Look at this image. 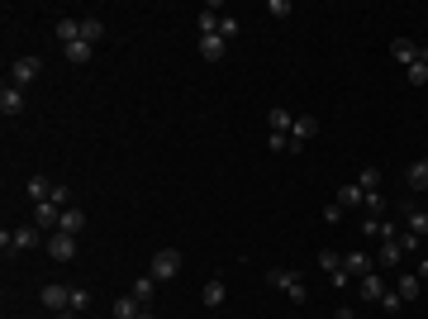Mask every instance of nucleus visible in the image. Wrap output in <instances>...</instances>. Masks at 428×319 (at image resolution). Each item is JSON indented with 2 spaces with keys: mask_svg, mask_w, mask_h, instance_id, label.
I'll return each instance as SVG.
<instances>
[{
  "mask_svg": "<svg viewBox=\"0 0 428 319\" xmlns=\"http://www.w3.org/2000/svg\"><path fill=\"white\" fill-rule=\"evenodd\" d=\"M38 243H48L43 229H33V224H19V229H0V253L15 257L24 253V248H38Z\"/></svg>",
  "mask_w": 428,
  "mask_h": 319,
  "instance_id": "1",
  "label": "nucleus"
},
{
  "mask_svg": "<svg viewBox=\"0 0 428 319\" xmlns=\"http://www.w3.org/2000/svg\"><path fill=\"white\" fill-rule=\"evenodd\" d=\"M267 286H271V291H285L295 305L309 301V286H304V276H300L295 267H271V271H267Z\"/></svg>",
  "mask_w": 428,
  "mask_h": 319,
  "instance_id": "2",
  "label": "nucleus"
},
{
  "mask_svg": "<svg viewBox=\"0 0 428 319\" xmlns=\"http://www.w3.org/2000/svg\"><path fill=\"white\" fill-rule=\"evenodd\" d=\"M176 271H181V248H158L153 253V276L158 281H172Z\"/></svg>",
  "mask_w": 428,
  "mask_h": 319,
  "instance_id": "3",
  "label": "nucleus"
},
{
  "mask_svg": "<svg viewBox=\"0 0 428 319\" xmlns=\"http://www.w3.org/2000/svg\"><path fill=\"white\" fill-rule=\"evenodd\" d=\"M48 257H53V262H72V257H77V234H62V229H57V234H48Z\"/></svg>",
  "mask_w": 428,
  "mask_h": 319,
  "instance_id": "4",
  "label": "nucleus"
},
{
  "mask_svg": "<svg viewBox=\"0 0 428 319\" xmlns=\"http://www.w3.org/2000/svg\"><path fill=\"white\" fill-rule=\"evenodd\" d=\"M38 301H43L53 315H67V305H72V291H67L62 281H48V286L38 291Z\"/></svg>",
  "mask_w": 428,
  "mask_h": 319,
  "instance_id": "5",
  "label": "nucleus"
},
{
  "mask_svg": "<svg viewBox=\"0 0 428 319\" xmlns=\"http://www.w3.org/2000/svg\"><path fill=\"white\" fill-rule=\"evenodd\" d=\"M38 67H43V63H38L33 53H24V58H15V63H10V81H15L19 91H24V86H29V81L38 77Z\"/></svg>",
  "mask_w": 428,
  "mask_h": 319,
  "instance_id": "6",
  "label": "nucleus"
},
{
  "mask_svg": "<svg viewBox=\"0 0 428 319\" xmlns=\"http://www.w3.org/2000/svg\"><path fill=\"white\" fill-rule=\"evenodd\" d=\"M33 229H43V234H57V229H62V210L53 205V200H48V205H33Z\"/></svg>",
  "mask_w": 428,
  "mask_h": 319,
  "instance_id": "7",
  "label": "nucleus"
},
{
  "mask_svg": "<svg viewBox=\"0 0 428 319\" xmlns=\"http://www.w3.org/2000/svg\"><path fill=\"white\" fill-rule=\"evenodd\" d=\"M385 276H380V271H366L362 281H357V296H362V301H371V305H380V296H385Z\"/></svg>",
  "mask_w": 428,
  "mask_h": 319,
  "instance_id": "8",
  "label": "nucleus"
},
{
  "mask_svg": "<svg viewBox=\"0 0 428 319\" xmlns=\"http://www.w3.org/2000/svg\"><path fill=\"white\" fill-rule=\"evenodd\" d=\"M19 110H24V91H19L15 81H5V86H0V114H5V119H15Z\"/></svg>",
  "mask_w": 428,
  "mask_h": 319,
  "instance_id": "9",
  "label": "nucleus"
},
{
  "mask_svg": "<svg viewBox=\"0 0 428 319\" xmlns=\"http://www.w3.org/2000/svg\"><path fill=\"white\" fill-rule=\"evenodd\" d=\"M343 267H348L352 281H362L366 271H376V267H371V253H362V248H348V253H343Z\"/></svg>",
  "mask_w": 428,
  "mask_h": 319,
  "instance_id": "10",
  "label": "nucleus"
},
{
  "mask_svg": "<svg viewBox=\"0 0 428 319\" xmlns=\"http://www.w3.org/2000/svg\"><path fill=\"white\" fill-rule=\"evenodd\" d=\"M405 191H410V195L428 191V158H419V162H410V167H405Z\"/></svg>",
  "mask_w": 428,
  "mask_h": 319,
  "instance_id": "11",
  "label": "nucleus"
},
{
  "mask_svg": "<svg viewBox=\"0 0 428 319\" xmlns=\"http://www.w3.org/2000/svg\"><path fill=\"white\" fill-rule=\"evenodd\" d=\"M314 134H319V119H314V114H295V129H290V144H295V153H300V148L309 144Z\"/></svg>",
  "mask_w": 428,
  "mask_h": 319,
  "instance_id": "12",
  "label": "nucleus"
},
{
  "mask_svg": "<svg viewBox=\"0 0 428 319\" xmlns=\"http://www.w3.org/2000/svg\"><path fill=\"white\" fill-rule=\"evenodd\" d=\"M419 291H424L419 271H400V276H395V296H400L405 305H410V301H419Z\"/></svg>",
  "mask_w": 428,
  "mask_h": 319,
  "instance_id": "13",
  "label": "nucleus"
},
{
  "mask_svg": "<svg viewBox=\"0 0 428 319\" xmlns=\"http://www.w3.org/2000/svg\"><path fill=\"white\" fill-rule=\"evenodd\" d=\"M143 310H148V305H143L138 296H133V291H124V296L114 301V310H110V315H114V319H138Z\"/></svg>",
  "mask_w": 428,
  "mask_h": 319,
  "instance_id": "14",
  "label": "nucleus"
},
{
  "mask_svg": "<svg viewBox=\"0 0 428 319\" xmlns=\"http://www.w3.org/2000/svg\"><path fill=\"white\" fill-rule=\"evenodd\" d=\"M224 53H229V38H219V33H205L200 38V58L205 63H224Z\"/></svg>",
  "mask_w": 428,
  "mask_h": 319,
  "instance_id": "15",
  "label": "nucleus"
},
{
  "mask_svg": "<svg viewBox=\"0 0 428 319\" xmlns=\"http://www.w3.org/2000/svg\"><path fill=\"white\" fill-rule=\"evenodd\" d=\"M390 58H395V63H405V67H414L419 43H414V38H390Z\"/></svg>",
  "mask_w": 428,
  "mask_h": 319,
  "instance_id": "16",
  "label": "nucleus"
},
{
  "mask_svg": "<svg viewBox=\"0 0 428 319\" xmlns=\"http://www.w3.org/2000/svg\"><path fill=\"white\" fill-rule=\"evenodd\" d=\"M81 38L95 48V43L105 38V19H100V15H81Z\"/></svg>",
  "mask_w": 428,
  "mask_h": 319,
  "instance_id": "17",
  "label": "nucleus"
},
{
  "mask_svg": "<svg viewBox=\"0 0 428 319\" xmlns=\"http://www.w3.org/2000/svg\"><path fill=\"white\" fill-rule=\"evenodd\" d=\"M219 19H224L219 0H209L205 10H200V38H205V33H219Z\"/></svg>",
  "mask_w": 428,
  "mask_h": 319,
  "instance_id": "18",
  "label": "nucleus"
},
{
  "mask_svg": "<svg viewBox=\"0 0 428 319\" xmlns=\"http://www.w3.org/2000/svg\"><path fill=\"white\" fill-rule=\"evenodd\" d=\"M267 124H271V134H290V129H295V114L285 110V105H271Z\"/></svg>",
  "mask_w": 428,
  "mask_h": 319,
  "instance_id": "19",
  "label": "nucleus"
},
{
  "mask_svg": "<svg viewBox=\"0 0 428 319\" xmlns=\"http://www.w3.org/2000/svg\"><path fill=\"white\" fill-rule=\"evenodd\" d=\"M224 296H229V291H224V276H209V281H205V291H200V301H205L209 310H219V305H224Z\"/></svg>",
  "mask_w": 428,
  "mask_h": 319,
  "instance_id": "20",
  "label": "nucleus"
},
{
  "mask_svg": "<svg viewBox=\"0 0 428 319\" xmlns=\"http://www.w3.org/2000/svg\"><path fill=\"white\" fill-rule=\"evenodd\" d=\"M62 58L72 67H86V63H91V43H86V38H77V43H67V48H62Z\"/></svg>",
  "mask_w": 428,
  "mask_h": 319,
  "instance_id": "21",
  "label": "nucleus"
},
{
  "mask_svg": "<svg viewBox=\"0 0 428 319\" xmlns=\"http://www.w3.org/2000/svg\"><path fill=\"white\" fill-rule=\"evenodd\" d=\"M81 229H86V210H81V205H67L62 210V234H81Z\"/></svg>",
  "mask_w": 428,
  "mask_h": 319,
  "instance_id": "22",
  "label": "nucleus"
},
{
  "mask_svg": "<svg viewBox=\"0 0 428 319\" xmlns=\"http://www.w3.org/2000/svg\"><path fill=\"white\" fill-rule=\"evenodd\" d=\"M400 210H405V220H410V234L428 239V210H414V205H400Z\"/></svg>",
  "mask_w": 428,
  "mask_h": 319,
  "instance_id": "23",
  "label": "nucleus"
},
{
  "mask_svg": "<svg viewBox=\"0 0 428 319\" xmlns=\"http://www.w3.org/2000/svg\"><path fill=\"white\" fill-rule=\"evenodd\" d=\"M405 77H410V86H424V81H428V48H419L414 67H405Z\"/></svg>",
  "mask_w": 428,
  "mask_h": 319,
  "instance_id": "24",
  "label": "nucleus"
},
{
  "mask_svg": "<svg viewBox=\"0 0 428 319\" xmlns=\"http://www.w3.org/2000/svg\"><path fill=\"white\" fill-rule=\"evenodd\" d=\"M338 205L348 210V205H366V191L357 186V181H348V186H338Z\"/></svg>",
  "mask_w": 428,
  "mask_h": 319,
  "instance_id": "25",
  "label": "nucleus"
},
{
  "mask_svg": "<svg viewBox=\"0 0 428 319\" xmlns=\"http://www.w3.org/2000/svg\"><path fill=\"white\" fill-rule=\"evenodd\" d=\"M29 200H33V205H48V200H53V186H48V176H29Z\"/></svg>",
  "mask_w": 428,
  "mask_h": 319,
  "instance_id": "26",
  "label": "nucleus"
},
{
  "mask_svg": "<svg viewBox=\"0 0 428 319\" xmlns=\"http://www.w3.org/2000/svg\"><path fill=\"white\" fill-rule=\"evenodd\" d=\"M57 38H62V48H67V43H77V38H81V19L62 15V19H57Z\"/></svg>",
  "mask_w": 428,
  "mask_h": 319,
  "instance_id": "27",
  "label": "nucleus"
},
{
  "mask_svg": "<svg viewBox=\"0 0 428 319\" xmlns=\"http://www.w3.org/2000/svg\"><path fill=\"white\" fill-rule=\"evenodd\" d=\"M128 291L148 305V301H153V291H158V276H153V271H148V276H133V286H128Z\"/></svg>",
  "mask_w": 428,
  "mask_h": 319,
  "instance_id": "28",
  "label": "nucleus"
},
{
  "mask_svg": "<svg viewBox=\"0 0 428 319\" xmlns=\"http://www.w3.org/2000/svg\"><path fill=\"white\" fill-rule=\"evenodd\" d=\"M376 262H380V267H400V262H405V248H400V243H380Z\"/></svg>",
  "mask_w": 428,
  "mask_h": 319,
  "instance_id": "29",
  "label": "nucleus"
},
{
  "mask_svg": "<svg viewBox=\"0 0 428 319\" xmlns=\"http://www.w3.org/2000/svg\"><path fill=\"white\" fill-rule=\"evenodd\" d=\"M385 210H390V200H385V195H380V191H366V220H380Z\"/></svg>",
  "mask_w": 428,
  "mask_h": 319,
  "instance_id": "30",
  "label": "nucleus"
},
{
  "mask_svg": "<svg viewBox=\"0 0 428 319\" xmlns=\"http://www.w3.org/2000/svg\"><path fill=\"white\" fill-rule=\"evenodd\" d=\"M357 186H362V191H380V167H362V172H357Z\"/></svg>",
  "mask_w": 428,
  "mask_h": 319,
  "instance_id": "31",
  "label": "nucleus"
},
{
  "mask_svg": "<svg viewBox=\"0 0 428 319\" xmlns=\"http://www.w3.org/2000/svg\"><path fill=\"white\" fill-rule=\"evenodd\" d=\"M91 310V291H72V305H67V319L72 315H86Z\"/></svg>",
  "mask_w": 428,
  "mask_h": 319,
  "instance_id": "32",
  "label": "nucleus"
},
{
  "mask_svg": "<svg viewBox=\"0 0 428 319\" xmlns=\"http://www.w3.org/2000/svg\"><path fill=\"white\" fill-rule=\"evenodd\" d=\"M267 148H271V153H295L290 134H271V139H267Z\"/></svg>",
  "mask_w": 428,
  "mask_h": 319,
  "instance_id": "33",
  "label": "nucleus"
},
{
  "mask_svg": "<svg viewBox=\"0 0 428 319\" xmlns=\"http://www.w3.org/2000/svg\"><path fill=\"white\" fill-rule=\"evenodd\" d=\"M400 234H405V229H400L395 220H380V243H395Z\"/></svg>",
  "mask_w": 428,
  "mask_h": 319,
  "instance_id": "34",
  "label": "nucleus"
},
{
  "mask_svg": "<svg viewBox=\"0 0 428 319\" xmlns=\"http://www.w3.org/2000/svg\"><path fill=\"white\" fill-rule=\"evenodd\" d=\"M53 205H57V210L72 205V186H62V181H57V186H53Z\"/></svg>",
  "mask_w": 428,
  "mask_h": 319,
  "instance_id": "35",
  "label": "nucleus"
},
{
  "mask_svg": "<svg viewBox=\"0 0 428 319\" xmlns=\"http://www.w3.org/2000/svg\"><path fill=\"white\" fill-rule=\"evenodd\" d=\"M319 267H324V271L343 267V253H333V248H324V253H319Z\"/></svg>",
  "mask_w": 428,
  "mask_h": 319,
  "instance_id": "36",
  "label": "nucleus"
},
{
  "mask_svg": "<svg viewBox=\"0 0 428 319\" xmlns=\"http://www.w3.org/2000/svg\"><path fill=\"white\" fill-rule=\"evenodd\" d=\"M267 10H271L276 19H290V15H295V5H290V0H271Z\"/></svg>",
  "mask_w": 428,
  "mask_h": 319,
  "instance_id": "37",
  "label": "nucleus"
},
{
  "mask_svg": "<svg viewBox=\"0 0 428 319\" xmlns=\"http://www.w3.org/2000/svg\"><path fill=\"white\" fill-rule=\"evenodd\" d=\"M329 286H338V291H343V286H352L348 267H333V271H329Z\"/></svg>",
  "mask_w": 428,
  "mask_h": 319,
  "instance_id": "38",
  "label": "nucleus"
},
{
  "mask_svg": "<svg viewBox=\"0 0 428 319\" xmlns=\"http://www.w3.org/2000/svg\"><path fill=\"white\" fill-rule=\"evenodd\" d=\"M400 248H405V253H414V248H424V239H419V234H410V229H405V234H400Z\"/></svg>",
  "mask_w": 428,
  "mask_h": 319,
  "instance_id": "39",
  "label": "nucleus"
},
{
  "mask_svg": "<svg viewBox=\"0 0 428 319\" xmlns=\"http://www.w3.org/2000/svg\"><path fill=\"white\" fill-rule=\"evenodd\" d=\"M219 38H238V19H234V15L219 19Z\"/></svg>",
  "mask_w": 428,
  "mask_h": 319,
  "instance_id": "40",
  "label": "nucleus"
},
{
  "mask_svg": "<svg viewBox=\"0 0 428 319\" xmlns=\"http://www.w3.org/2000/svg\"><path fill=\"white\" fill-rule=\"evenodd\" d=\"M380 305H385V310H390V315H395V310H400V305H405V301H400L395 291H385V296H380Z\"/></svg>",
  "mask_w": 428,
  "mask_h": 319,
  "instance_id": "41",
  "label": "nucleus"
},
{
  "mask_svg": "<svg viewBox=\"0 0 428 319\" xmlns=\"http://www.w3.org/2000/svg\"><path fill=\"white\" fill-rule=\"evenodd\" d=\"M324 220L338 224V220H343V205H338V200H333V205H324Z\"/></svg>",
  "mask_w": 428,
  "mask_h": 319,
  "instance_id": "42",
  "label": "nucleus"
},
{
  "mask_svg": "<svg viewBox=\"0 0 428 319\" xmlns=\"http://www.w3.org/2000/svg\"><path fill=\"white\" fill-rule=\"evenodd\" d=\"M362 239H380V220H366L362 224Z\"/></svg>",
  "mask_w": 428,
  "mask_h": 319,
  "instance_id": "43",
  "label": "nucleus"
},
{
  "mask_svg": "<svg viewBox=\"0 0 428 319\" xmlns=\"http://www.w3.org/2000/svg\"><path fill=\"white\" fill-rule=\"evenodd\" d=\"M419 281H428V257H424V262H419Z\"/></svg>",
  "mask_w": 428,
  "mask_h": 319,
  "instance_id": "44",
  "label": "nucleus"
},
{
  "mask_svg": "<svg viewBox=\"0 0 428 319\" xmlns=\"http://www.w3.org/2000/svg\"><path fill=\"white\" fill-rule=\"evenodd\" d=\"M333 319H362V315H352V310H338V315H333Z\"/></svg>",
  "mask_w": 428,
  "mask_h": 319,
  "instance_id": "45",
  "label": "nucleus"
},
{
  "mask_svg": "<svg viewBox=\"0 0 428 319\" xmlns=\"http://www.w3.org/2000/svg\"><path fill=\"white\" fill-rule=\"evenodd\" d=\"M138 319H158V315H153V310H143V315H138Z\"/></svg>",
  "mask_w": 428,
  "mask_h": 319,
  "instance_id": "46",
  "label": "nucleus"
}]
</instances>
